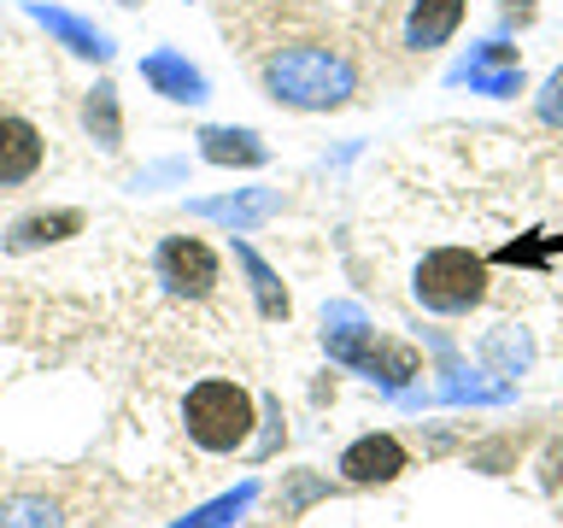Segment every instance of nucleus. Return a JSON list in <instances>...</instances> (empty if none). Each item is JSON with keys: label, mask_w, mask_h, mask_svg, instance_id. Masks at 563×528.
<instances>
[{"label": "nucleus", "mask_w": 563, "mask_h": 528, "mask_svg": "<svg viewBox=\"0 0 563 528\" xmlns=\"http://www.w3.org/2000/svg\"><path fill=\"white\" fill-rule=\"evenodd\" d=\"M264 95L288 112H341L358 95V65L341 47L323 42H294L264 59Z\"/></svg>", "instance_id": "nucleus-1"}, {"label": "nucleus", "mask_w": 563, "mask_h": 528, "mask_svg": "<svg viewBox=\"0 0 563 528\" xmlns=\"http://www.w3.org/2000/svg\"><path fill=\"white\" fill-rule=\"evenodd\" d=\"M253 422H258V399L229 376L194 382L188 399H183V429H188L194 447L211 452V458H229V452L253 447Z\"/></svg>", "instance_id": "nucleus-2"}, {"label": "nucleus", "mask_w": 563, "mask_h": 528, "mask_svg": "<svg viewBox=\"0 0 563 528\" xmlns=\"http://www.w3.org/2000/svg\"><path fill=\"white\" fill-rule=\"evenodd\" d=\"M411 294H417V306L434 311V317H464L487 299V258L470 253V246H434V253H422V264H417Z\"/></svg>", "instance_id": "nucleus-3"}, {"label": "nucleus", "mask_w": 563, "mask_h": 528, "mask_svg": "<svg viewBox=\"0 0 563 528\" xmlns=\"http://www.w3.org/2000/svg\"><path fill=\"white\" fill-rule=\"evenodd\" d=\"M153 276L165 282V294L176 299H211L218 294V246L200 241V235H165L153 246Z\"/></svg>", "instance_id": "nucleus-4"}, {"label": "nucleus", "mask_w": 563, "mask_h": 528, "mask_svg": "<svg viewBox=\"0 0 563 528\" xmlns=\"http://www.w3.org/2000/svg\"><path fill=\"white\" fill-rule=\"evenodd\" d=\"M334 470H341L346 487H387V482H399V475L411 470V452H405L399 435H358L341 452Z\"/></svg>", "instance_id": "nucleus-5"}, {"label": "nucleus", "mask_w": 563, "mask_h": 528, "mask_svg": "<svg viewBox=\"0 0 563 528\" xmlns=\"http://www.w3.org/2000/svg\"><path fill=\"white\" fill-rule=\"evenodd\" d=\"M47 158V141L30 118L0 112V188H24Z\"/></svg>", "instance_id": "nucleus-6"}, {"label": "nucleus", "mask_w": 563, "mask_h": 528, "mask_svg": "<svg viewBox=\"0 0 563 528\" xmlns=\"http://www.w3.org/2000/svg\"><path fill=\"white\" fill-rule=\"evenodd\" d=\"M141 77L153 82V95H165V100H176V106H200V100H211L206 70L188 65L183 53H170V47L147 53V59H141Z\"/></svg>", "instance_id": "nucleus-7"}, {"label": "nucleus", "mask_w": 563, "mask_h": 528, "mask_svg": "<svg viewBox=\"0 0 563 528\" xmlns=\"http://www.w3.org/2000/svg\"><path fill=\"white\" fill-rule=\"evenodd\" d=\"M188 211H194V218H211V223H229L241 235V229L276 218V211H282V188H235V194H218V200H194Z\"/></svg>", "instance_id": "nucleus-8"}, {"label": "nucleus", "mask_w": 563, "mask_h": 528, "mask_svg": "<svg viewBox=\"0 0 563 528\" xmlns=\"http://www.w3.org/2000/svg\"><path fill=\"white\" fill-rule=\"evenodd\" d=\"M194 141H200V158H206V165H229V170H258L264 158H271L264 135H258V130H235V123H206Z\"/></svg>", "instance_id": "nucleus-9"}, {"label": "nucleus", "mask_w": 563, "mask_h": 528, "mask_svg": "<svg viewBox=\"0 0 563 528\" xmlns=\"http://www.w3.org/2000/svg\"><path fill=\"white\" fill-rule=\"evenodd\" d=\"M82 211L77 206H53V211H30L7 229V253H42V246H59L70 235H82Z\"/></svg>", "instance_id": "nucleus-10"}, {"label": "nucleus", "mask_w": 563, "mask_h": 528, "mask_svg": "<svg viewBox=\"0 0 563 528\" xmlns=\"http://www.w3.org/2000/svg\"><path fill=\"white\" fill-rule=\"evenodd\" d=\"M376 341V323L364 317V306H352V299H334L323 306V346L334 364H358V352Z\"/></svg>", "instance_id": "nucleus-11"}, {"label": "nucleus", "mask_w": 563, "mask_h": 528, "mask_svg": "<svg viewBox=\"0 0 563 528\" xmlns=\"http://www.w3.org/2000/svg\"><path fill=\"white\" fill-rule=\"evenodd\" d=\"M352 370H364L369 382H382L387 394H405L411 387V376H422V359H417V346H405V341H369L364 352H358V364Z\"/></svg>", "instance_id": "nucleus-12"}, {"label": "nucleus", "mask_w": 563, "mask_h": 528, "mask_svg": "<svg viewBox=\"0 0 563 528\" xmlns=\"http://www.w3.org/2000/svg\"><path fill=\"white\" fill-rule=\"evenodd\" d=\"M457 24H464V0H417L411 18H405V47H417V53L446 47Z\"/></svg>", "instance_id": "nucleus-13"}, {"label": "nucleus", "mask_w": 563, "mask_h": 528, "mask_svg": "<svg viewBox=\"0 0 563 528\" xmlns=\"http://www.w3.org/2000/svg\"><path fill=\"white\" fill-rule=\"evenodd\" d=\"M30 18L42 24L47 35H59V42L77 53V59H95V65H106L112 59V42H106V30H95V24H82L77 12H59V7H35L30 0Z\"/></svg>", "instance_id": "nucleus-14"}, {"label": "nucleus", "mask_w": 563, "mask_h": 528, "mask_svg": "<svg viewBox=\"0 0 563 528\" xmlns=\"http://www.w3.org/2000/svg\"><path fill=\"white\" fill-rule=\"evenodd\" d=\"M235 264L246 271V288H253V299H258V317H271V323H288V317H294V299H288V288H282V276H276L246 241H235Z\"/></svg>", "instance_id": "nucleus-15"}, {"label": "nucleus", "mask_w": 563, "mask_h": 528, "mask_svg": "<svg viewBox=\"0 0 563 528\" xmlns=\"http://www.w3.org/2000/svg\"><path fill=\"white\" fill-rule=\"evenodd\" d=\"M0 528H70L65 522V505L42 487H18L0 499Z\"/></svg>", "instance_id": "nucleus-16"}, {"label": "nucleus", "mask_w": 563, "mask_h": 528, "mask_svg": "<svg viewBox=\"0 0 563 528\" xmlns=\"http://www.w3.org/2000/svg\"><path fill=\"white\" fill-rule=\"evenodd\" d=\"M258 482H241V487H229L218 493V499H206L200 510H188L183 522H165V528H235V517H246V510L258 505Z\"/></svg>", "instance_id": "nucleus-17"}, {"label": "nucleus", "mask_w": 563, "mask_h": 528, "mask_svg": "<svg viewBox=\"0 0 563 528\" xmlns=\"http://www.w3.org/2000/svg\"><path fill=\"white\" fill-rule=\"evenodd\" d=\"M82 123H88V135L100 141V153H118V147H123V112H118V88H112V82H95V88H88Z\"/></svg>", "instance_id": "nucleus-18"}, {"label": "nucleus", "mask_w": 563, "mask_h": 528, "mask_svg": "<svg viewBox=\"0 0 563 528\" xmlns=\"http://www.w3.org/2000/svg\"><path fill=\"white\" fill-rule=\"evenodd\" d=\"M452 82H470L475 95H493V100H505V95H522V65H457L452 70Z\"/></svg>", "instance_id": "nucleus-19"}, {"label": "nucleus", "mask_w": 563, "mask_h": 528, "mask_svg": "<svg viewBox=\"0 0 563 528\" xmlns=\"http://www.w3.org/2000/svg\"><path fill=\"white\" fill-rule=\"evenodd\" d=\"M329 482H323V475H317V470H294L288 475V487H282L276 493V505H282V517H299V510H306V505H317V499H329Z\"/></svg>", "instance_id": "nucleus-20"}, {"label": "nucleus", "mask_w": 563, "mask_h": 528, "mask_svg": "<svg viewBox=\"0 0 563 528\" xmlns=\"http://www.w3.org/2000/svg\"><path fill=\"white\" fill-rule=\"evenodd\" d=\"M540 123H552V130H563V65L552 70V77L540 82V100H534Z\"/></svg>", "instance_id": "nucleus-21"}, {"label": "nucleus", "mask_w": 563, "mask_h": 528, "mask_svg": "<svg viewBox=\"0 0 563 528\" xmlns=\"http://www.w3.org/2000/svg\"><path fill=\"white\" fill-rule=\"evenodd\" d=\"M264 411H271V417H264V422H271V429H264V440H258V458H271L276 447H282V440H288V429H282V399H264Z\"/></svg>", "instance_id": "nucleus-22"}, {"label": "nucleus", "mask_w": 563, "mask_h": 528, "mask_svg": "<svg viewBox=\"0 0 563 528\" xmlns=\"http://www.w3.org/2000/svg\"><path fill=\"white\" fill-rule=\"evenodd\" d=\"M545 493L563 505V440H552V447H545Z\"/></svg>", "instance_id": "nucleus-23"}, {"label": "nucleus", "mask_w": 563, "mask_h": 528, "mask_svg": "<svg viewBox=\"0 0 563 528\" xmlns=\"http://www.w3.org/2000/svg\"><path fill=\"white\" fill-rule=\"evenodd\" d=\"M123 7H141V0H123Z\"/></svg>", "instance_id": "nucleus-24"}, {"label": "nucleus", "mask_w": 563, "mask_h": 528, "mask_svg": "<svg viewBox=\"0 0 563 528\" xmlns=\"http://www.w3.org/2000/svg\"><path fill=\"white\" fill-rule=\"evenodd\" d=\"M517 7H534V0H517Z\"/></svg>", "instance_id": "nucleus-25"}, {"label": "nucleus", "mask_w": 563, "mask_h": 528, "mask_svg": "<svg viewBox=\"0 0 563 528\" xmlns=\"http://www.w3.org/2000/svg\"><path fill=\"white\" fill-rule=\"evenodd\" d=\"M235 528H241V522H235ZM246 528H258V522H246Z\"/></svg>", "instance_id": "nucleus-26"}]
</instances>
